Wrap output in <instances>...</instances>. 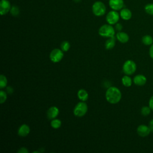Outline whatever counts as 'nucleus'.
Masks as SVG:
<instances>
[{
    "instance_id": "nucleus-1",
    "label": "nucleus",
    "mask_w": 153,
    "mask_h": 153,
    "mask_svg": "<svg viewBox=\"0 0 153 153\" xmlns=\"http://www.w3.org/2000/svg\"><path fill=\"white\" fill-rule=\"evenodd\" d=\"M122 97V94L120 89L116 87H109L105 93V97L106 100L111 104H116L118 103Z\"/></svg>"
},
{
    "instance_id": "nucleus-2",
    "label": "nucleus",
    "mask_w": 153,
    "mask_h": 153,
    "mask_svg": "<svg viewBox=\"0 0 153 153\" xmlns=\"http://www.w3.org/2000/svg\"><path fill=\"white\" fill-rule=\"evenodd\" d=\"M115 29L109 24H105L100 26L99 29V34L101 36L110 38L115 36Z\"/></svg>"
},
{
    "instance_id": "nucleus-3",
    "label": "nucleus",
    "mask_w": 153,
    "mask_h": 153,
    "mask_svg": "<svg viewBox=\"0 0 153 153\" xmlns=\"http://www.w3.org/2000/svg\"><path fill=\"white\" fill-rule=\"evenodd\" d=\"M106 6L101 1H96L92 5V11L94 15L97 17L103 16L106 13Z\"/></svg>"
},
{
    "instance_id": "nucleus-4",
    "label": "nucleus",
    "mask_w": 153,
    "mask_h": 153,
    "mask_svg": "<svg viewBox=\"0 0 153 153\" xmlns=\"http://www.w3.org/2000/svg\"><path fill=\"white\" fill-rule=\"evenodd\" d=\"M137 66L136 63L131 60H126L123 65V71L127 75H133L136 71Z\"/></svg>"
},
{
    "instance_id": "nucleus-5",
    "label": "nucleus",
    "mask_w": 153,
    "mask_h": 153,
    "mask_svg": "<svg viewBox=\"0 0 153 153\" xmlns=\"http://www.w3.org/2000/svg\"><path fill=\"white\" fill-rule=\"evenodd\" d=\"M88 111V106L85 102L81 101L78 102L74 109V114L78 117H83Z\"/></svg>"
},
{
    "instance_id": "nucleus-6",
    "label": "nucleus",
    "mask_w": 153,
    "mask_h": 153,
    "mask_svg": "<svg viewBox=\"0 0 153 153\" xmlns=\"http://www.w3.org/2000/svg\"><path fill=\"white\" fill-rule=\"evenodd\" d=\"M63 56V51L61 49L54 48L50 53V59L52 62L58 63L62 60Z\"/></svg>"
},
{
    "instance_id": "nucleus-7",
    "label": "nucleus",
    "mask_w": 153,
    "mask_h": 153,
    "mask_svg": "<svg viewBox=\"0 0 153 153\" xmlns=\"http://www.w3.org/2000/svg\"><path fill=\"white\" fill-rule=\"evenodd\" d=\"M120 17V14L117 12V11L112 10L108 12V13L106 14V20L108 24L113 25L118 22Z\"/></svg>"
},
{
    "instance_id": "nucleus-8",
    "label": "nucleus",
    "mask_w": 153,
    "mask_h": 153,
    "mask_svg": "<svg viewBox=\"0 0 153 153\" xmlns=\"http://www.w3.org/2000/svg\"><path fill=\"white\" fill-rule=\"evenodd\" d=\"M11 8V4L8 0H1L0 1V14L1 15H5L10 11Z\"/></svg>"
},
{
    "instance_id": "nucleus-9",
    "label": "nucleus",
    "mask_w": 153,
    "mask_h": 153,
    "mask_svg": "<svg viewBox=\"0 0 153 153\" xmlns=\"http://www.w3.org/2000/svg\"><path fill=\"white\" fill-rule=\"evenodd\" d=\"M109 5L113 10L118 11L124 8V2L123 0H109Z\"/></svg>"
},
{
    "instance_id": "nucleus-10",
    "label": "nucleus",
    "mask_w": 153,
    "mask_h": 153,
    "mask_svg": "<svg viewBox=\"0 0 153 153\" xmlns=\"http://www.w3.org/2000/svg\"><path fill=\"white\" fill-rule=\"evenodd\" d=\"M137 133L141 137H146L148 136L151 131L149 126L145 124H140L137 128Z\"/></svg>"
},
{
    "instance_id": "nucleus-11",
    "label": "nucleus",
    "mask_w": 153,
    "mask_h": 153,
    "mask_svg": "<svg viewBox=\"0 0 153 153\" xmlns=\"http://www.w3.org/2000/svg\"><path fill=\"white\" fill-rule=\"evenodd\" d=\"M147 79L146 76L142 74H138L134 76L133 81L134 84L138 86H143L146 82Z\"/></svg>"
},
{
    "instance_id": "nucleus-12",
    "label": "nucleus",
    "mask_w": 153,
    "mask_h": 153,
    "mask_svg": "<svg viewBox=\"0 0 153 153\" xmlns=\"http://www.w3.org/2000/svg\"><path fill=\"white\" fill-rule=\"evenodd\" d=\"M59 114V109L57 107L55 106H51L47 111V116L50 120H53L56 118Z\"/></svg>"
},
{
    "instance_id": "nucleus-13",
    "label": "nucleus",
    "mask_w": 153,
    "mask_h": 153,
    "mask_svg": "<svg viewBox=\"0 0 153 153\" xmlns=\"http://www.w3.org/2000/svg\"><path fill=\"white\" fill-rule=\"evenodd\" d=\"M29 133H30V127L28 125L26 124H22L19 127L17 131L18 135L22 137H25L27 136Z\"/></svg>"
},
{
    "instance_id": "nucleus-14",
    "label": "nucleus",
    "mask_w": 153,
    "mask_h": 153,
    "mask_svg": "<svg viewBox=\"0 0 153 153\" xmlns=\"http://www.w3.org/2000/svg\"><path fill=\"white\" fill-rule=\"evenodd\" d=\"M120 17L124 20H128L132 17V13L130 10L127 8H123L120 12Z\"/></svg>"
},
{
    "instance_id": "nucleus-15",
    "label": "nucleus",
    "mask_w": 153,
    "mask_h": 153,
    "mask_svg": "<svg viewBox=\"0 0 153 153\" xmlns=\"http://www.w3.org/2000/svg\"><path fill=\"white\" fill-rule=\"evenodd\" d=\"M115 36H116L117 39L119 42H120L121 43H123V44L127 43L129 40L128 35L127 33L124 32H121V31L118 32L116 34Z\"/></svg>"
},
{
    "instance_id": "nucleus-16",
    "label": "nucleus",
    "mask_w": 153,
    "mask_h": 153,
    "mask_svg": "<svg viewBox=\"0 0 153 153\" xmlns=\"http://www.w3.org/2000/svg\"><path fill=\"white\" fill-rule=\"evenodd\" d=\"M116 36H114L110 38H108V39L106 41L105 44V48L107 50H111L113 48L115 45V41H116Z\"/></svg>"
},
{
    "instance_id": "nucleus-17",
    "label": "nucleus",
    "mask_w": 153,
    "mask_h": 153,
    "mask_svg": "<svg viewBox=\"0 0 153 153\" xmlns=\"http://www.w3.org/2000/svg\"><path fill=\"white\" fill-rule=\"evenodd\" d=\"M77 96H78V99L81 101H83V102H85L86 100H87V99L88 98V94L87 91L85 89H82V88L79 89L78 91Z\"/></svg>"
},
{
    "instance_id": "nucleus-18",
    "label": "nucleus",
    "mask_w": 153,
    "mask_h": 153,
    "mask_svg": "<svg viewBox=\"0 0 153 153\" xmlns=\"http://www.w3.org/2000/svg\"><path fill=\"white\" fill-rule=\"evenodd\" d=\"M121 82L124 86H125L126 87H130L132 84L133 81H132L131 78L129 76V75H126L123 76V78L121 79Z\"/></svg>"
},
{
    "instance_id": "nucleus-19",
    "label": "nucleus",
    "mask_w": 153,
    "mask_h": 153,
    "mask_svg": "<svg viewBox=\"0 0 153 153\" xmlns=\"http://www.w3.org/2000/svg\"><path fill=\"white\" fill-rule=\"evenodd\" d=\"M142 42L145 45H151L153 44V38L149 35H145L142 38Z\"/></svg>"
},
{
    "instance_id": "nucleus-20",
    "label": "nucleus",
    "mask_w": 153,
    "mask_h": 153,
    "mask_svg": "<svg viewBox=\"0 0 153 153\" xmlns=\"http://www.w3.org/2000/svg\"><path fill=\"white\" fill-rule=\"evenodd\" d=\"M51 127L54 129H57L60 128L62 126V121L58 119V118H54L51 120V123H50Z\"/></svg>"
},
{
    "instance_id": "nucleus-21",
    "label": "nucleus",
    "mask_w": 153,
    "mask_h": 153,
    "mask_svg": "<svg viewBox=\"0 0 153 153\" xmlns=\"http://www.w3.org/2000/svg\"><path fill=\"white\" fill-rule=\"evenodd\" d=\"M144 10L149 15L153 16V3H148L144 7Z\"/></svg>"
},
{
    "instance_id": "nucleus-22",
    "label": "nucleus",
    "mask_w": 153,
    "mask_h": 153,
    "mask_svg": "<svg viewBox=\"0 0 153 153\" xmlns=\"http://www.w3.org/2000/svg\"><path fill=\"white\" fill-rule=\"evenodd\" d=\"M8 83L7 79L4 75H0V88L3 89L7 87Z\"/></svg>"
},
{
    "instance_id": "nucleus-23",
    "label": "nucleus",
    "mask_w": 153,
    "mask_h": 153,
    "mask_svg": "<svg viewBox=\"0 0 153 153\" xmlns=\"http://www.w3.org/2000/svg\"><path fill=\"white\" fill-rule=\"evenodd\" d=\"M151 109L150 108V107L148 106H143L141 109H140V112H141V114L143 115V116H145V117H146V116H148L150 113H151Z\"/></svg>"
},
{
    "instance_id": "nucleus-24",
    "label": "nucleus",
    "mask_w": 153,
    "mask_h": 153,
    "mask_svg": "<svg viewBox=\"0 0 153 153\" xmlns=\"http://www.w3.org/2000/svg\"><path fill=\"white\" fill-rule=\"evenodd\" d=\"M71 47L70 43L67 41H63L60 44V49L63 51H68Z\"/></svg>"
},
{
    "instance_id": "nucleus-25",
    "label": "nucleus",
    "mask_w": 153,
    "mask_h": 153,
    "mask_svg": "<svg viewBox=\"0 0 153 153\" xmlns=\"http://www.w3.org/2000/svg\"><path fill=\"white\" fill-rule=\"evenodd\" d=\"M10 13L12 16H17L19 13H20V10L19 8V7L16 5H13V6H11V10H10Z\"/></svg>"
},
{
    "instance_id": "nucleus-26",
    "label": "nucleus",
    "mask_w": 153,
    "mask_h": 153,
    "mask_svg": "<svg viewBox=\"0 0 153 153\" xmlns=\"http://www.w3.org/2000/svg\"><path fill=\"white\" fill-rule=\"evenodd\" d=\"M7 93L1 90L0 91V103H4L6 100H7Z\"/></svg>"
},
{
    "instance_id": "nucleus-27",
    "label": "nucleus",
    "mask_w": 153,
    "mask_h": 153,
    "mask_svg": "<svg viewBox=\"0 0 153 153\" xmlns=\"http://www.w3.org/2000/svg\"><path fill=\"white\" fill-rule=\"evenodd\" d=\"M115 29H116L117 31H118V32L121 31V30H122V29H123V25H122L121 23H117L115 24Z\"/></svg>"
},
{
    "instance_id": "nucleus-28",
    "label": "nucleus",
    "mask_w": 153,
    "mask_h": 153,
    "mask_svg": "<svg viewBox=\"0 0 153 153\" xmlns=\"http://www.w3.org/2000/svg\"><path fill=\"white\" fill-rule=\"evenodd\" d=\"M29 151H28V150L27 149V148H26L25 147H22V148H20L19 150H18V151H17V152H19V153H27Z\"/></svg>"
},
{
    "instance_id": "nucleus-29",
    "label": "nucleus",
    "mask_w": 153,
    "mask_h": 153,
    "mask_svg": "<svg viewBox=\"0 0 153 153\" xmlns=\"http://www.w3.org/2000/svg\"><path fill=\"white\" fill-rule=\"evenodd\" d=\"M148 105H149V106L150 107V108L151 109V110L153 111V96H152L150 97V99L149 100Z\"/></svg>"
},
{
    "instance_id": "nucleus-30",
    "label": "nucleus",
    "mask_w": 153,
    "mask_h": 153,
    "mask_svg": "<svg viewBox=\"0 0 153 153\" xmlns=\"http://www.w3.org/2000/svg\"><path fill=\"white\" fill-rule=\"evenodd\" d=\"M149 55L150 57L153 59V44L150 45V48L149 49Z\"/></svg>"
},
{
    "instance_id": "nucleus-31",
    "label": "nucleus",
    "mask_w": 153,
    "mask_h": 153,
    "mask_svg": "<svg viewBox=\"0 0 153 153\" xmlns=\"http://www.w3.org/2000/svg\"><path fill=\"white\" fill-rule=\"evenodd\" d=\"M7 92L8 93V94H12L14 91V90L13 88L11 87V86H8L7 87Z\"/></svg>"
},
{
    "instance_id": "nucleus-32",
    "label": "nucleus",
    "mask_w": 153,
    "mask_h": 153,
    "mask_svg": "<svg viewBox=\"0 0 153 153\" xmlns=\"http://www.w3.org/2000/svg\"><path fill=\"white\" fill-rule=\"evenodd\" d=\"M148 126L151 130V131H153V118L149 122Z\"/></svg>"
}]
</instances>
